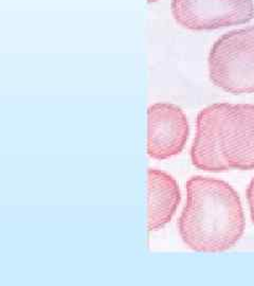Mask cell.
Masks as SVG:
<instances>
[{
    "label": "cell",
    "instance_id": "cell-1",
    "mask_svg": "<svg viewBox=\"0 0 254 286\" xmlns=\"http://www.w3.org/2000/svg\"><path fill=\"white\" fill-rule=\"evenodd\" d=\"M187 204L178 219L185 244L198 252H222L235 246L245 231L238 193L212 177L193 176L187 181Z\"/></svg>",
    "mask_w": 254,
    "mask_h": 286
},
{
    "label": "cell",
    "instance_id": "cell-2",
    "mask_svg": "<svg viewBox=\"0 0 254 286\" xmlns=\"http://www.w3.org/2000/svg\"><path fill=\"white\" fill-rule=\"evenodd\" d=\"M190 160L214 172L254 169V105L215 103L197 116Z\"/></svg>",
    "mask_w": 254,
    "mask_h": 286
},
{
    "label": "cell",
    "instance_id": "cell-3",
    "mask_svg": "<svg viewBox=\"0 0 254 286\" xmlns=\"http://www.w3.org/2000/svg\"><path fill=\"white\" fill-rule=\"evenodd\" d=\"M210 80L233 95L254 92V26L224 33L209 54Z\"/></svg>",
    "mask_w": 254,
    "mask_h": 286
},
{
    "label": "cell",
    "instance_id": "cell-4",
    "mask_svg": "<svg viewBox=\"0 0 254 286\" xmlns=\"http://www.w3.org/2000/svg\"><path fill=\"white\" fill-rule=\"evenodd\" d=\"M176 23L189 30H215L243 25L254 17L253 0H172Z\"/></svg>",
    "mask_w": 254,
    "mask_h": 286
},
{
    "label": "cell",
    "instance_id": "cell-5",
    "mask_svg": "<svg viewBox=\"0 0 254 286\" xmlns=\"http://www.w3.org/2000/svg\"><path fill=\"white\" fill-rule=\"evenodd\" d=\"M190 135V124L179 106L159 102L147 108V155L165 160L179 155Z\"/></svg>",
    "mask_w": 254,
    "mask_h": 286
},
{
    "label": "cell",
    "instance_id": "cell-6",
    "mask_svg": "<svg viewBox=\"0 0 254 286\" xmlns=\"http://www.w3.org/2000/svg\"><path fill=\"white\" fill-rule=\"evenodd\" d=\"M181 200L177 180L164 171L147 170V230L158 231L172 220Z\"/></svg>",
    "mask_w": 254,
    "mask_h": 286
},
{
    "label": "cell",
    "instance_id": "cell-7",
    "mask_svg": "<svg viewBox=\"0 0 254 286\" xmlns=\"http://www.w3.org/2000/svg\"><path fill=\"white\" fill-rule=\"evenodd\" d=\"M247 199H248L251 218L254 224V178L251 180L248 189H247Z\"/></svg>",
    "mask_w": 254,
    "mask_h": 286
},
{
    "label": "cell",
    "instance_id": "cell-8",
    "mask_svg": "<svg viewBox=\"0 0 254 286\" xmlns=\"http://www.w3.org/2000/svg\"><path fill=\"white\" fill-rule=\"evenodd\" d=\"M156 1H158V0H147L148 3H153V2H156Z\"/></svg>",
    "mask_w": 254,
    "mask_h": 286
}]
</instances>
